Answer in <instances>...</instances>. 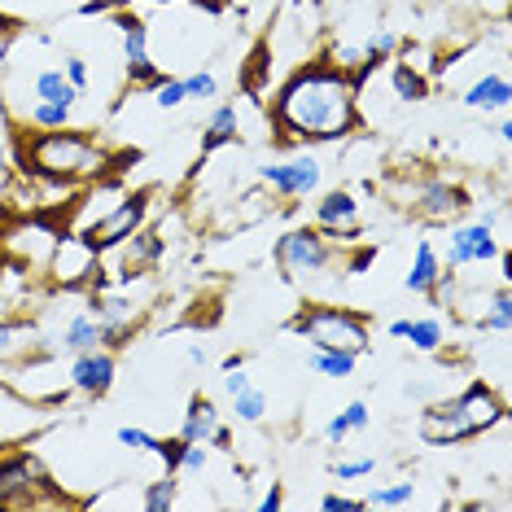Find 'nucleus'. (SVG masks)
Segmentation results:
<instances>
[{"label": "nucleus", "mask_w": 512, "mask_h": 512, "mask_svg": "<svg viewBox=\"0 0 512 512\" xmlns=\"http://www.w3.org/2000/svg\"><path fill=\"white\" fill-rule=\"evenodd\" d=\"M276 136L289 145H329L346 141L359 127V84L351 71L333 66L329 57L298 66L276 88L272 101Z\"/></svg>", "instance_id": "obj_1"}, {"label": "nucleus", "mask_w": 512, "mask_h": 512, "mask_svg": "<svg viewBox=\"0 0 512 512\" xmlns=\"http://www.w3.org/2000/svg\"><path fill=\"white\" fill-rule=\"evenodd\" d=\"M504 416H508L504 394H499L491 381H473L456 399L425 407L421 438L429 447H456V442H469V438H482V434H491V429H499Z\"/></svg>", "instance_id": "obj_2"}, {"label": "nucleus", "mask_w": 512, "mask_h": 512, "mask_svg": "<svg viewBox=\"0 0 512 512\" xmlns=\"http://www.w3.org/2000/svg\"><path fill=\"white\" fill-rule=\"evenodd\" d=\"M22 158L31 162V171L44 180H62V184H79V180H101L110 167V149L97 145L84 132L71 127H40L22 141Z\"/></svg>", "instance_id": "obj_3"}, {"label": "nucleus", "mask_w": 512, "mask_h": 512, "mask_svg": "<svg viewBox=\"0 0 512 512\" xmlns=\"http://www.w3.org/2000/svg\"><path fill=\"white\" fill-rule=\"evenodd\" d=\"M294 337L311 346V351H355L368 355V316H359L351 307H333V302H307L298 307V316L285 324Z\"/></svg>", "instance_id": "obj_4"}, {"label": "nucleus", "mask_w": 512, "mask_h": 512, "mask_svg": "<svg viewBox=\"0 0 512 512\" xmlns=\"http://www.w3.org/2000/svg\"><path fill=\"white\" fill-rule=\"evenodd\" d=\"M272 254H276V267H281L285 281H298V285L320 281V276L337 263L333 241L324 237L320 228H289L285 237L276 241Z\"/></svg>", "instance_id": "obj_5"}, {"label": "nucleus", "mask_w": 512, "mask_h": 512, "mask_svg": "<svg viewBox=\"0 0 512 512\" xmlns=\"http://www.w3.org/2000/svg\"><path fill=\"white\" fill-rule=\"evenodd\" d=\"M44 477L40 460L27 456V451H14V456H0V508H40L49 504L44 499Z\"/></svg>", "instance_id": "obj_6"}, {"label": "nucleus", "mask_w": 512, "mask_h": 512, "mask_svg": "<svg viewBox=\"0 0 512 512\" xmlns=\"http://www.w3.org/2000/svg\"><path fill=\"white\" fill-rule=\"evenodd\" d=\"M49 272L62 289H84L101 276V250H92L79 232H62L49 254Z\"/></svg>", "instance_id": "obj_7"}, {"label": "nucleus", "mask_w": 512, "mask_h": 512, "mask_svg": "<svg viewBox=\"0 0 512 512\" xmlns=\"http://www.w3.org/2000/svg\"><path fill=\"white\" fill-rule=\"evenodd\" d=\"M145 215H149V197H145V193H123L119 206H114L106 219H97V224H92L88 232H79V237H84L92 250L106 254V250L119 246V241L132 237L136 228H145Z\"/></svg>", "instance_id": "obj_8"}, {"label": "nucleus", "mask_w": 512, "mask_h": 512, "mask_svg": "<svg viewBox=\"0 0 512 512\" xmlns=\"http://www.w3.org/2000/svg\"><path fill=\"white\" fill-rule=\"evenodd\" d=\"M259 180H263L276 197L294 202V197H307V193L320 189L324 162H320L316 154H294V158H285V162H267V167L259 171Z\"/></svg>", "instance_id": "obj_9"}, {"label": "nucleus", "mask_w": 512, "mask_h": 512, "mask_svg": "<svg viewBox=\"0 0 512 512\" xmlns=\"http://www.w3.org/2000/svg\"><path fill=\"white\" fill-rule=\"evenodd\" d=\"M407 211L416 219H425V224H456V219L469 211V197L447 180H425L407 193Z\"/></svg>", "instance_id": "obj_10"}, {"label": "nucleus", "mask_w": 512, "mask_h": 512, "mask_svg": "<svg viewBox=\"0 0 512 512\" xmlns=\"http://www.w3.org/2000/svg\"><path fill=\"white\" fill-rule=\"evenodd\" d=\"M114 27L123 36V66H127L132 88H154L162 71L154 66V57H149V27L136 14H114Z\"/></svg>", "instance_id": "obj_11"}, {"label": "nucleus", "mask_w": 512, "mask_h": 512, "mask_svg": "<svg viewBox=\"0 0 512 512\" xmlns=\"http://www.w3.org/2000/svg\"><path fill=\"white\" fill-rule=\"evenodd\" d=\"M504 254V246H499L495 228L486 224V219H477V224H460L451 228L447 237V263L442 267H473V263H491Z\"/></svg>", "instance_id": "obj_12"}, {"label": "nucleus", "mask_w": 512, "mask_h": 512, "mask_svg": "<svg viewBox=\"0 0 512 512\" xmlns=\"http://www.w3.org/2000/svg\"><path fill=\"white\" fill-rule=\"evenodd\" d=\"M114 351L110 346H97V351H79L71 355V368H66V381H71L75 394H88V399H101L114 386Z\"/></svg>", "instance_id": "obj_13"}, {"label": "nucleus", "mask_w": 512, "mask_h": 512, "mask_svg": "<svg viewBox=\"0 0 512 512\" xmlns=\"http://www.w3.org/2000/svg\"><path fill=\"white\" fill-rule=\"evenodd\" d=\"M316 228L329 241H355L359 237V197L351 189H333L316 202Z\"/></svg>", "instance_id": "obj_14"}, {"label": "nucleus", "mask_w": 512, "mask_h": 512, "mask_svg": "<svg viewBox=\"0 0 512 512\" xmlns=\"http://www.w3.org/2000/svg\"><path fill=\"white\" fill-rule=\"evenodd\" d=\"M464 106L469 110H482V114H504L508 101H512V84H508V71L504 66H495V71L477 75L469 88H464Z\"/></svg>", "instance_id": "obj_15"}, {"label": "nucleus", "mask_w": 512, "mask_h": 512, "mask_svg": "<svg viewBox=\"0 0 512 512\" xmlns=\"http://www.w3.org/2000/svg\"><path fill=\"white\" fill-rule=\"evenodd\" d=\"M438 281H442V254L434 250V241L421 237L416 241V254H412V267H407V276H403V289L407 294L438 298Z\"/></svg>", "instance_id": "obj_16"}, {"label": "nucleus", "mask_w": 512, "mask_h": 512, "mask_svg": "<svg viewBox=\"0 0 512 512\" xmlns=\"http://www.w3.org/2000/svg\"><path fill=\"white\" fill-rule=\"evenodd\" d=\"M79 92L71 79H66L62 66H40V71H31V84H27V101H57V106H79Z\"/></svg>", "instance_id": "obj_17"}, {"label": "nucleus", "mask_w": 512, "mask_h": 512, "mask_svg": "<svg viewBox=\"0 0 512 512\" xmlns=\"http://www.w3.org/2000/svg\"><path fill=\"white\" fill-rule=\"evenodd\" d=\"M97 346H110V329L97 316H92V311H79V316L66 320V329H62V355L97 351Z\"/></svg>", "instance_id": "obj_18"}, {"label": "nucleus", "mask_w": 512, "mask_h": 512, "mask_svg": "<svg viewBox=\"0 0 512 512\" xmlns=\"http://www.w3.org/2000/svg\"><path fill=\"white\" fill-rule=\"evenodd\" d=\"M119 197H123L119 184H110V180L97 184V189L84 193V197L75 202V219H71V228H66V232H88L92 224H97V219H106L114 206H119Z\"/></svg>", "instance_id": "obj_19"}, {"label": "nucleus", "mask_w": 512, "mask_h": 512, "mask_svg": "<svg viewBox=\"0 0 512 512\" xmlns=\"http://www.w3.org/2000/svg\"><path fill=\"white\" fill-rule=\"evenodd\" d=\"M241 136V110L224 101V106L211 110V119H206V136H202V158H211L219 145H232Z\"/></svg>", "instance_id": "obj_20"}, {"label": "nucleus", "mask_w": 512, "mask_h": 512, "mask_svg": "<svg viewBox=\"0 0 512 512\" xmlns=\"http://www.w3.org/2000/svg\"><path fill=\"white\" fill-rule=\"evenodd\" d=\"M219 425H224V421H219V407L206 399V394H193V399H189V412H184V425H180V438H189V442H211Z\"/></svg>", "instance_id": "obj_21"}, {"label": "nucleus", "mask_w": 512, "mask_h": 512, "mask_svg": "<svg viewBox=\"0 0 512 512\" xmlns=\"http://www.w3.org/2000/svg\"><path fill=\"white\" fill-rule=\"evenodd\" d=\"M403 342H412V351L421 355H438L442 346H447V324L438 316H421V320H407V333Z\"/></svg>", "instance_id": "obj_22"}, {"label": "nucleus", "mask_w": 512, "mask_h": 512, "mask_svg": "<svg viewBox=\"0 0 512 512\" xmlns=\"http://www.w3.org/2000/svg\"><path fill=\"white\" fill-rule=\"evenodd\" d=\"M267 412H272V394H267L263 386H250L246 390H237L232 394V416H237L241 425H259V421H267Z\"/></svg>", "instance_id": "obj_23"}, {"label": "nucleus", "mask_w": 512, "mask_h": 512, "mask_svg": "<svg viewBox=\"0 0 512 512\" xmlns=\"http://www.w3.org/2000/svg\"><path fill=\"white\" fill-rule=\"evenodd\" d=\"M368 508H412L416 504V482L412 477H399V482H386V486H372L364 495Z\"/></svg>", "instance_id": "obj_24"}, {"label": "nucleus", "mask_w": 512, "mask_h": 512, "mask_svg": "<svg viewBox=\"0 0 512 512\" xmlns=\"http://www.w3.org/2000/svg\"><path fill=\"white\" fill-rule=\"evenodd\" d=\"M176 504H180L176 473H162V477H154V482H145V491H141V508L145 512H171Z\"/></svg>", "instance_id": "obj_25"}, {"label": "nucleus", "mask_w": 512, "mask_h": 512, "mask_svg": "<svg viewBox=\"0 0 512 512\" xmlns=\"http://www.w3.org/2000/svg\"><path fill=\"white\" fill-rule=\"evenodd\" d=\"M355 364H359L355 351H311V372H320V377H329V381L355 377Z\"/></svg>", "instance_id": "obj_26"}, {"label": "nucleus", "mask_w": 512, "mask_h": 512, "mask_svg": "<svg viewBox=\"0 0 512 512\" xmlns=\"http://www.w3.org/2000/svg\"><path fill=\"white\" fill-rule=\"evenodd\" d=\"M390 84H394V97L399 101H425L429 97V79L416 71V66H407V62H394Z\"/></svg>", "instance_id": "obj_27"}, {"label": "nucleus", "mask_w": 512, "mask_h": 512, "mask_svg": "<svg viewBox=\"0 0 512 512\" xmlns=\"http://www.w3.org/2000/svg\"><path fill=\"white\" fill-rule=\"evenodd\" d=\"M482 333H499V337H508V329H512V294H508V281H499V289H495V298H491V311H486L482 320Z\"/></svg>", "instance_id": "obj_28"}, {"label": "nucleus", "mask_w": 512, "mask_h": 512, "mask_svg": "<svg viewBox=\"0 0 512 512\" xmlns=\"http://www.w3.org/2000/svg\"><path fill=\"white\" fill-rule=\"evenodd\" d=\"M22 119L31 127H71V106H57V101H27Z\"/></svg>", "instance_id": "obj_29"}, {"label": "nucleus", "mask_w": 512, "mask_h": 512, "mask_svg": "<svg viewBox=\"0 0 512 512\" xmlns=\"http://www.w3.org/2000/svg\"><path fill=\"white\" fill-rule=\"evenodd\" d=\"M114 442L127 451H145V456H158V434H149V429H136V425H119L114 429Z\"/></svg>", "instance_id": "obj_30"}, {"label": "nucleus", "mask_w": 512, "mask_h": 512, "mask_svg": "<svg viewBox=\"0 0 512 512\" xmlns=\"http://www.w3.org/2000/svg\"><path fill=\"white\" fill-rule=\"evenodd\" d=\"M206 464H211V442H189L184 438L176 473H206Z\"/></svg>", "instance_id": "obj_31"}, {"label": "nucleus", "mask_w": 512, "mask_h": 512, "mask_svg": "<svg viewBox=\"0 0 512 512\" xmlns=\"http://www.w3.org/2000/svg\"><path fill=\"white\" fill-rule=\"evenodd\" d=\"M184 79H171V75H162L158 84H154V106L158 110H180L184 106Z\"/></svg>", "instance_id": "obj_32"}, {"label": "nucleus", "mask_w": 512, "mask_h": 512, "mask_svg": "<svg viewBox=\"0 0 512 512\" xmlns=\"http://www.w3.org/2000/svg\"><path fill=\"white\" fill-rule=\"evenodd\" d=\"M215 92H219L215 71H193V75H184V97H189V101H211Z\"/></svg>", "instance_id": "obj_33"}, {"label": "nucleus", "mask_w": 512, "mask_h": 512, "mask_svg": "<svg viewBox=\"0 0 512 512\" xmlns=\"http://www.w3.org/2000/svg\"><path fill=\"white\" fill-rule=\"evenodd\" d=\"M399 49V36H394L390 27H381V31H372V36L364 40V57H377V62H386V57Z\"/></svg>", "instance_id": "obj_34"}, {"label": "nucleus", "mask_w": 512, "mask_h": 512, "mask_svg": "<svg viewBox=\"0 0 512 512\" xmlns=\"http://www.w3.org/2000/svg\"><path fill=\"white\" fill-rule=\"evenodd\" d=\"M329 62L355 75L359 66H364V44H333V49H329Z\"/></svg>", "instance_id": "obj_35"}, {"label": "nucleus", "mask_w": 512, "mask_h": 512, "mask_svg": "<svg viewBox=\"0 0 512 512\" xmlns=\"http://www.w3.org/2000/svg\"><path fill=\"white\" fill-rule=\"evenodd\" d=\"M377 473V460L364 456V460H337L333 464V477L337 482H355V477H372Z\"/></svg>", "instance_id": "obj_36"}, {"label": "nucleus", "mask_w": 512, "mask_h": 512, "mask_svg": "<svg viewBox=\"0 0 512 512\" xmlns=\"http://www.w3.org/2000/svg\"><path fill=\"white\" fill-rule=\"evenodd\" d=\"M62 71H66V79H71V84L79 88V92H84V97H88V84H92V71H88V62H84V57H66V66H62Z\"/></svg>", "instance_id": "obj_37"}, {"label": "nucleus", "mask_w": 512, "mask_h": 512, "mask_svg": "<svg viewBox=\"0 0 512 512\" xmlns=\"http://www.w3.org/2000/svg\"><path fill=\"white\" fill-rule=\"evenodd\" d=\"M320 508H324V512H368L364 499H351V495H324Z\"/></svg>", "instance_id": "obj_38"}, {"label": "nucleus", "mask_w": 512, "mask_h": 512, "mask_svg": "<svg viewBox=\"0 0 512 512\" xmlns=\"http://www.w3.org/2000/svg\"><path fill=\"white\" fill-rule=\"evenodd\" d=\"M18 337H22V324H5V320H0V355L18 351Z\"/></svg>", "instance_id": "obj_39"}, {"label": "nucleus", "mask_w": 512, "mask_h": 512, "mask_svg": "<svg viewBox=\"0 0 512 512\" xmlns=\"http://www.w3.org/2000/svg\"><path fill=\"white\" fill-rule=\"evenodd\" d=\"M281 504H285V495H281V482H272V486H267V495L259 499V508H263V512H276Z\"/></svg>", "instance_id": "obj_40"}, {"label": "nucleus", "mask_w": 512, "mask_h": 512, "mask_svg": "<svg viewBox=\"0 0 512 512\" xmlns=\"http://www.w3.org/2000/svg\"><path fill=\"white\" fill-rule=\"evenodd\" d=\"M372 259H377V246H368V250H359V254H351V263H346V267H351V272H364V267H368Z\"/></svg>", "instance_id": "obj_41"}, {"label": "nucleus", "mask_w": 512, "mask_h": 512, "mask_svg": "<svg viewBox=\"0 0 512 512\" xmlns=\"http://www.w3.org/2000/svg\"><path fill=\"white\" fill-rule=\"evenodd\" d=\"M189 364H193V368H206V364H211V351H206V342H193V346H189Z\"/></svg>", "instance_id": "obj_42"}, {"label": "nucleus", "mask_w": 512, "mask_h": 512, "mask_svg": "<svg viewBox=\"0 0 512 512\" xmlns=\"http://www.w3.org/2000/svg\"><path fill=\"white\" fill-rule=\"evenodd\" d=\"M9 40H14V27L0 18V62H5V53H9Z\"/></svg>", "instance_id": "obj_43"}, {"label": "nucleus", "mask_w": 512, "mask_h": 512, "mask_svg": "<svg viewBox=\"0 0 512 512\" xmlns=\"http://www.w3.org/2000/svg\"><path fill=\"white\" fill-rule=\"evenodd\" d=\"M495 136H499V145H508V141H512V123L504 119V123H499V127H495Z\"/></svg>", "instance_id": "obj_44"}, {"label": "nucleus", "mask_w": 512, "mask_h": 512, "mask_svg": "<svg viewBox=\"0 0 512 512\" xmlns=\"http://www.w3.org/2000/svg\"><path fill=\"white\" fill-rule=\"evenodd\" d=\"M386 333L394 337V342H403V333H407V320H394V324H390V329H386Z\"/></svg>", "instance_id": "obj_45"}, {"label": "nucleus", "mask_w": 512, "mask_h": 512, "mask_svg": "<svg viewBox=\"0 0 512 512\" xmlns=\"http://www.w3.org/2000/svg\"><path fill=\"white\" fill-rule=\"evenodd\" d=\"M241 364H246V355H228L224 364H219V372H228V368H241Z\"/></svg>", "instance_id": "obj_46"}, {"label": "nucleus", "mask_w": 512, "mask_h": 512, "mask_svg": "<svg viewBox=\"0 0 512 512\" xmlns=\"http://www.w3.org/2000/svg\"><path fill=\"white\" fill-rule=\"evenodd\" d=\"M154 5H167V0H154Z\"/></svg>", "instance_id": "obj_47"}]
</instances>
